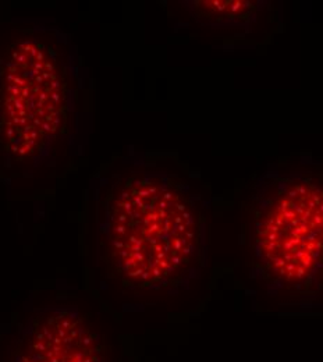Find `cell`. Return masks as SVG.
<instances>
[{"label": "cell", "mask_w": 323, "mask_h": 362, "mask_svg": "<svg viewBox=\"0 0 323 362\" xmlns=\"http://www.w3.org/2000/svg\"><path fill=\"white\" fill-rule=\"evenodd\" d=\"M251 243L272 284L294 294L323 287V184L312 177L280 184L258 206Z\"/></svg>", "instance_id": "cell-2"}, {"label": "cell", "mask_w": 323, "mask_h": 362, "mask_svg": "<svg viewBox=\"0 0 323 362\" xmlns=\"http://www.w3.org/2000/svg\"><path fill=\"white\" fill-rule=\"evenodd\" d=\"M66 92L50 47L38 40L10 46L0 62V145L14 159L47 151L64 123Z\"/></svg>", "instance_id": "cell-3"}, {"label": "cell", "mask_w": 323, "mask_h": 362, "mask_svg": "<svg viewBox=\"0 0 323 362\" xmlns=\"http://www.w3.org/2000/svg\"><path fill=\"white\" fill-rule=\"evenodd\" d=\"M13 362H106L100 337L73 307L47 308L24 329Z\"/></svg>", "instance_id": "cell-4"}, {"label": "cell", "mask_w": 323, "mask_h": 362, "mask_svg": "<svg viewBox=\"0 0 323 362\" xmlns=\"http://www.w3.org/2000/svg\"><path fill=\"white\" fill-rule=\"evenodd\" d=\"M255 10V3L248 0H204L194 1V11L199 18L211 21H245Z\"/></svg>", "instance_id": "cell-5"}, {"label": "cell", "mask_w": 323, "mask_h": 362, "mask_svg": "<svg viewBox=\"0 0 323 362\" xmlns=\"http://www.w3.org/2000/svg\"><path fill=\"white\" fill-rule=\"evenodd\" d=\"M99 254L124 286L158 290L180 283L199 261V214L173 177L137 172L116 181L99 215Z\"/></svg>", "instance_id": "cell-1"}]
</instances>
